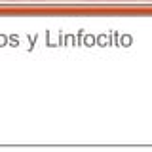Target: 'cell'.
Wrapping results in <instances>:
<instances>
[{"label":"cell","instance_id":"cell-2","mask_svg":"<svg viewBox=\"0 0 152 152\" xmlns=\"http://www.w3.org/2000/svg\"><path fill=\"white\" fill-rule=\"evenodd\" d=\"M86 2H116V0H86Z\"/></svg>","mask_w":152,"mask_h":152},{"label":"cell","instance_id":"cell-1","mask_svg":"<svg viewBox=\"0 0 152 152\" xmlns=\"http://www.w3.org/2000/svg\"><path fill=\"white\" fill-rule=\"evenodd\" d=\"M8 2H17V4H21V2H42V0H8Z\"/></svg>","mask_w":152,"mask_h":152},{"label":"cell","instance_id":"cell-3","mask_svg":"<svg viewBox=\"0 0 152 152\" xmlns=\"http://www.w3.org/2000/svg\"><path fill=\"white\" fill-rule=\"evenodd\" d=\"M133 2H152V0H133Z\"/></svg>","mask_w":152,"mask_h":152}]
</instances>
